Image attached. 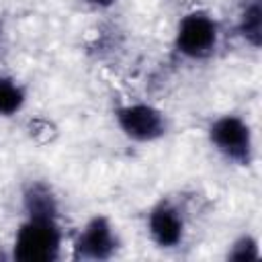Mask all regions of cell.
Listing matches in <instances>:
<instances>
[{
	"instance_id": "obj_1",
	"label": "cell",
	"mask_w": 262,
	"mask_h": 262,
	"mask_svg": "<svg viewBox=\"0 0 262 262\" xmlns=\"http://www.w3.org/2000/svg\"><path fill=\"white\" fill-rule=\"evenodd\" d=\"M59 250V231L49 217H31L16 235L14 258L25 262L53 260Z\"/></svg>"
},
{
	"instance_id": "obj_2",
	"label": "cell",
	"mask_w": 262,
	"mask_h": 262,
	"mask_svg": "<svg viewBox=\"0 0 262 262\" xmlns=\"http://www.w3.org/2000/svg\"><path fill=\"white\" fill-rule=\"evenodd\" d=\"M217 41L215 23L201 12L188 14L178 29V49L190 57H205L213 51Z\"/></svg>"
},
{
	"instance_id": "obj_3",
	"label": "cell",
	"mask_w": 262,
	"mask_h": 262,
	"mask_svg": "<svg viewBox=\"0 0 262 262\" xmlns=\"http://www.w3.org/2000/svg\"><path fill=\"white\" fill-rule=\"evenodd\" d=\"M213 143L231 160L239 164L250 162V129L237 117H223L211 127Z\"/></svg>"
},
{
	"instance_id": "obj_4",
	"label": "cell",
	"mask_w": 262,
	"mask_h": 262,
	"mask_svg": "<svg viewBox=\"0 0 262 262\" xmlns=\"http://www.w3.org/2000/svg\"><path fill=\"white\" fill-rule=\"evenodd\" d=\"M117 119H119V125L123 127V131L135 139H154V137H160L166 129V123H164V117L151 108V106H145V104H135V106H127V108H121L117 113Z\"/></svg>"
},
{
	"instance_id": "obj_5",
	"label": "cell",
	"mask_w": 262,
	"mask_h": 262,
	"mask_svg": "<svg viewBox=\"0 0 262 262\" xmlns=\"http://www.w3.org/2000/svg\"><path fill=\"white\" fill-rule=\"evenodd\" d=\"M115 246H117V239L113 235L111 225L106 223V219L96 217L86 225L80 239L76 242V254L82 258L102 260L113 254Z\"/></svg>"
},
{
	"instance_id": "obj_6",
	"label": "cell",
	"mask_w": 262,
	"mask_h": 262,
	"mask_svg": "<svg viewBox=\"0 0 262 262\" xmlns=\"http://www.w3.org/2000/svg\"><path fill=\"white\" fill-rule=\"evenodd\" d=\"M149 231L160 246H176L182 237V221L174 209L162 205L149 217Z\"/></svg>"
},
{
	"instance_id": "obj_7",
	"label": "cell",
	"mask_w": 262,
	"mask_h": 262,
	"mask_svg": "<svg viewBox=\"0 0 262 262\" xmlns=\"http://www.w3.org/2000/svg\"><path fill=\"white\" fill-rule=\"evenodd\" d=\"M27 209H29L31 217H49V219H53L55 203H53L51 192L41 184L33 186L27 192Z\"/></svg>"
},
{
	"instance_id": "obj_8",
	"label": "cell",
	"mask_w": 262,
	"mask_h": 262,
	"mask_svg": "<svg viewBox=\"0 0 262 262\" xmlns=\"http://www.w3.org/2000/svg\"><path fill=\"white\" fill-rule=\"evenodd\" d=\"M242 33L254 47L260 45V37H262V33H260V0H252L246 6L244 16H242Z\"/></svg>"
},
{
	"instance_id": "obj_9",
	"label": "cell",
	"mask_w": 262,
	"mask_h": 262,
	"mask_svg": "<svg viewBox=\"0 0 262 262\" xmlns=\"http://www.w3.org/2000/svg\"><path fill=\"white\" fill-rule=\"evenodd\" d=\"M23 104V90L10 82L0 78V115H10Z\"/></svg>"
},
{
	"instance_id": "obj_10",
	"label": "cell",
	"mask_w": 262,
	"mask_h": 262,
	"mask_svg": "<svg viewBox=\"0 0 262 262\" xmlns=\"http://www.w3.org/2000/svg\"><path fill=\"white\" fill-rule=\"evenodd\" d=\"M229 258L233 260H256L258 258V250H256V244L250 239V237H244L235 244L233 252L229 254Z\"/></svg>"
},
{
	"instance_id": "obj_11",
	"label": "cell",
	"mask_w": 262,
	"mask_h": 262,
	"mask_svg": "<svg viewBox=\"0 0 262 262\" xmlns=\"http://www.w3.org/2000/svg\"><path fill=\"white\" fill-rule=\"evenodd\" d=\"M92 2H96V4H102V6H106V4H111L113 0H92Z\"/></svg>"
}]
</instances>
